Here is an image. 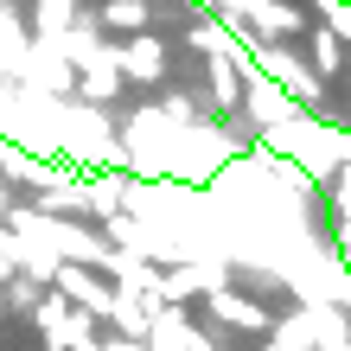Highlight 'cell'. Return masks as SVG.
Here are the masks:
<instances>
[{
  "label": "cell",
  "instance_id": "cell-1",
  "mask_svg": "<svg viewBox=\"0 0 351 351\" xmlns=\"http://www.w3.org/2000/svg\"><path fill=\"white\" fill-rule=\"evenodd\" d=\"M204 313L223 319L230 332H250V339H268V332H275V313H268L262 300L237 294V287H211V294H204Z\"/></svg>",
  "mask_w": 351,
  "mask_h": 351
},
{
  "label": "cell",
  "instance_id": "cell-2",
  "mask_svg": "<svg viewBox=\"0 0 351 351\" xmlns=\"http://www.w3.org/2000/svg\"><path fill=\"white\" fill-rule=\"evenodd\" d=\"M243 115L262 121V128H281V121H294V115H306V109H300L281 84H268V77H256L250 64H243Z\"/></svg>",
  "mask_w": 351,
  "mask_h": 351
},
{
  "label": "cell",
  "instance_id": "cell-3",
  "mask_svg": "<svg viewBox=\"0 0 351 351\" xmlns=\"http://www.w3.org/2000/svg\"><path fill=\"white\" fill-rule=\"evenodd\" d=\"M115 64H121V77H134V84H160V77H167V45H160L154 32H141V38H128V51H115Z\"/></svg>",
  "mask_w": 351,
  "mask_h": 351
},
{
  "label": "cell",
  "instance_id": "cell-4",
  "mask_svg": "<svg viewBox=\"0 0 351 351\" xmlns=\"http://www.w3.org/2000/svg\"><path fill=\"white\" fill-rule=\"evenodd\" d=\"M306 71H313L319 84H339L345 77V38L332 26H306Z\"/></svg>",
  "mask_w": 351,
  "mask_h": 351
},
{
  "label": "cell",
  "instance_id": "cell-5",
  "mask_svg": "<svg viewBox=\"0 0 351 351\" xmlns=\"http://www.w3.org/2000/svg\"><path fill=\"white\" fill-rule=\"evenodd\" d=\"M243 64H250V58H211V115H237L243 109Z\"/></svg>",
  "mask_w": 351,
  "mask_h": 351
},
{
  "label": "cell",
  "instance_id": "cell-6",
  "mask_svg": "<svg viewBox=\"0 0 351 351\" xmlns=\"http://www.w3.org/2000/svg\"><path fill=\"white\" fill-rule=\"evenodd\" d=\"M147 19H154L147 0H102L96 26H102V32H128V38H141V32H147Z\"/></svg>",
  "mask_w": 351,
  "mask_h": 351
},
{
  "label": "cell",
  "instance_id": "cell-7",
  "mask_svg": "<svg viewBox=\"0 0 351 351\" xmlns=\"http://www.w3.org/2000/svg\"><path fill=\"white\" fill-rule=\"evenodd\" d=\"M45 294H51V287L38 281V275H26V268H19V275H13L7 287H0V300H7V313H26V319H32V306L45 300Z\"/></svg>",
  "mask_w": 351,
  "mask_h": 351
},
{
  "label": "cell",
  "instance_id": "cell-8",
  "mask_svg": "<svg viewBox=\"0 0 351 351\" xmlns=\"http://www.w3.org/2000/svg\"><path fill=\"white\" fill-rule=\"evenodd\" d=\"M71 7L77 0H38V32L58 45V32H71Z\"/></svg>",
  "mask_w": 351,
  "mask_h": 351
},
{
  "label": "cell",
  "instance_id": "cell-9",
  "mask_svg": "<svg viewBox=\"0 0 351 351\" xmlns=\"http://www.w3.org/2000/svg\"><path fill=\"white\" fill-rule=\"evenodd\" d=\"M256 351H313V339H300L294 326H275V332H268V339H262Z\"/></svg>",
  "mask_w": 351,
  "mask_h": 351
},
{
  "label": "cell",
  "instance_id": "cell-10",
  "mask_svg": "<svg viewBox=\"0 0 351 351\" xmlns=\"http://www.w3.org/2000/svg\"><path fill=\"white\" fill-rule=\"evenodd\" d=\"M0 223H7V192H0Z\"/></svg>",
  "mask_w": 351,
  "mask_h": 351
},
{
  "label": "cell",
  "instance_id": "cell-11",
  "mask_svg": "<svg viewBox=\"0 0 351 351\" xmlns=\"http://www.w3.org/2000/svg\"><path fill=\"white\" fill-rule=\"evenodd\" d=\"M345 77H351V45H345Z\"/></svg>",
  "mask_w": 351,
  "mask_h": 351
}]
</instances>
